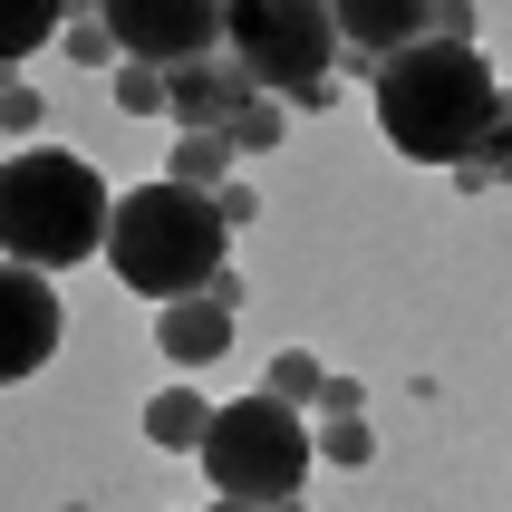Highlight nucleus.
<instances>
[{"mask_svg": "<svg viewBox=\"0 0 512 512\" xmlns=\"http://www.w3.org/2000/svg\"><path fill=\"white\" fill-rule=\"evenodd\" d=\"M213 512H261V503H213Z\"/></svg>", "mask_w": 512, "mask_h": 512, "instance_id": "23", "label": "nucleus"}, {"mask_svg": "<svg viewBox=\"0 0 512 512\" xmlns=\"http://www.w3.org/2000/svg\"><path fill=\"white\" fill-rule=\"evenodd\" d=\"M49 348H58V290H49V271L0 261V377H10V387L39 377Z\"/></svg>", "mask_w": 512, "mask_h": 512, "instance_id": "7", "label": "nucleus"}, {"mask_svg": "<svg viewBox=\"0 0 512 512\" xmlns=\"http://www.w3.org/2000/svg\"><path fill=\"white\" fill-rule=\"evenodd\" d=\"M281 136H290V107H281V97H252V107L232 116V155H271Z\"/></svg>", "mask_w": 512, "mask_h": 512, "instance_id": "14", "label": "nucleus"}, {"mask_svg": "<svg viewBox=\"0 0 512 512\" xmlns=\"http://www.w3.org/2000/svg\"><path fill=\"white\" fill-rule=\"evenodd\" d=\"M319 455L339 464V474H348V464H368V455H377V435H368V416H329V426H319Z\"/></svg>", "mask_w": 512, "mask_h": 512, "instance_id": "18", "label": "nucleus"}, {"mask_svg": "<svg viewBox=\"0 0 512 512\" xmlns=\"http://www.w3.org/2000/svg\"><path fill=\"white\" fill-rule=\"evenodd\" d=\"M329 49H339V20L319 0H242L232 10V68L281 107L329 87Z\"/></svg>", "mask_w": 512, "mask_h": 512, "instance_id": "5", "label": "nucleus"}, {"mask_svg": "<svg viewBox=\"0 0 512 512\" xmlns=\"http://www.w3.org/2000/svg\"><path fill=\"white\" fill-rule=\"evenodd\" d=\"M116 232V194L107 174L68 155V145H20L0 165V252L29 261V271H68V261L107 252Z\"/></svg>", "mask_w": 512, "mask_h": 512, "instance_id": "3", "label": "nucleus"}, {"mask_svg": "<svg viewBox=\"0 0 512 512\" xmlns=\"http://www.w3.org/2000/svg\"><path fill=\"white\" fill-rule=\"evenodd\" d=\"M464 194H484V184H512V97H503V116H493V136H484V155L455 174Z\"/></svg>", "mask_w": 512, "mask_h": 512, "instance_id": "15", "label": "nucleus"}, {"mask_svg": "<svg viewBox=\"0 0 512 512\" xmlns=\"http://www.w3.org/2000/svg\"><path fill=\"white\" fill-rule=\"evenodd\" d=\"M107 29L136 68H165V78H184L213 49H232V10H213V0H174V10L165 0H107Z\"/></svg>", "mask_w": 512, "mask_h": 512, "instance_id": "6", "label": "nucleus"}, {"mask_svg": "<svg viewBox=\"0 0 512 512\" xmlns=\"http://www.w3.org/2000/svg\"><path fill=\"white\" fill-rule=\"evenodd\" d=\"M329 20H339V49L368 58V78H377L387 58L435 39V0H329Z\"/></svg>", "mask_w": 512, "mask_h": 512, "instance_id": "8", "label": "nucleus"}, {"mask_svg": "<svg viewBox=\"0 0 512 512\" xmlns=\"http://www.w3.org/2000/svg\"><path fill=\"white\" fill-rule=\"evenodd\" d=\"M232 165H242V155H232V136H174V184H194V194H223L232 184Z\"/></svg>", "mask_w": 512, "mask_h": 512, "instance_id": "12", "label": "nucleus"}, {"mask_svg": "<svg viewBox=\"0 0 512 512\" xmlns=\"http://www.w3.org/2000/svg\"><path fill=\"white\" fill-rule=\"evenodd\" d=\"M0 126H10V155H20V145H29V126H39V87H29V78H10V87H0Z\"/></svg>", "mask_w": 512, "mask_h": 512, "instance_id": "20", "label": "nucleus"}, {"mask_svg": "<svg viewBox=\"0 0 512 512\" xmlns=\"http://www.w3.org/2000/svg\"><path fill=\"white\" fill-rule=\"evenodd\" d=\"M213 203H223V223H232V232H252V223H261V194L242 184V174H232V184H223Z\"/></svg>", "mask_w": 512, "mask_h": 512, "instance_id": "21", "label": "nucleus"}, {"mask_svg": "<svg viewBox=\"0 0 512 512\" xmlns=\"http://www.w3.org/2000/svg\"><path fill=\"white\" fill-rule=\"evenodd\" d=\"M503 116V87H493L484 49H455V39H416L406 58L377 68V126L397 155L416 165H474Z\"/></svg>", "mask_w": 512, "mask_h": 512, "instance_id": "1", "label": "nucleus"}, {"mask_svg": "<svg viewBox=\"0 0 512 512\" xmlns=\"http://www.w3.org/2000/svg\"><path fill=\"white\" fill-rule=\"evenodd\" d=\"M155 348H165L174 368H213L232 348V310H213V300H174V310H155Z\"/></svg>", "mask_w": 512, "mask_h": 512, "instance_id": "10", "label": "nucleus"}, {"mask_svg": "<svg viewBox=\"0 0 512 512\" xmlns=\"http://www.w3.org/2000/svg\"><path fill=\"white\" fill-rule=\"evenodd\" d=\"M213 416H223L213 397H194V387H165V397H145V445H165V455H203Z\"/></svg>", "mask_w": 512, "mask_h": 512, "instance_id": "11", "label": "nucleus"}, {"mask_svg": "<svg viewBox=\"0 0 512 512\" xmlns=\"http://www.w3.org/2000/svg\"><path fill=\"white\" fill-rule=\"evenodd\" d=\"M232 223H223V203L194 194V184H136V194H116V232H107V271L136 300H155V310H174V300H203V290L223 281L232 261H223Z\"/></svg>", "mask_w": 512, "mask_h": 512, "instance_id": "2", "label": "nucleus"}, {"mask_svg": "<svg viewBox=\"0 0 512 512\" xmlns=\"http://www.w3.org/2000/svg\"><path fill=\"white\" fill-rule=\"evenodd\" d=\"M310 455H319L310 426L261 387V397H232L223 416H213V435H203V484H213V503L281 512V503H300V484H310Z\"/></svg>", "mask_w": 512, "mask_h": 512, "instance_id": "4", "label": "nucleus"}, {"mask_svg": "<svg viewBox=\"0 0 512 512\" xmlns=\"http://www.w3.org/2000/svg\"><path fill=\"white\" fill-rule=\"evenodd\" d=\"M49 39H68V10H20V20H10V78H20V58L49 49Z\"/></svg>", "mask_w": 512, "mask_h": 512, "instance_id": "19", "label": "nucleus"}, {"mask_svg": "<svg viewBox=\"0 0 512 512\" xmlns=\"http://www.w3.org/2000/svg\"><path fill=\"white\" fill-rule=\"evenodd\" d=\"M319 406H329V416H358V406H368V387H358V377H329V397H319Z\"/></svg>", "mask_w": 512, "mask_h": 512, "instance_id": "22", "label": "nucleus"}, {"mask_svg": "<svg viewBox=\"0 0 512 512\" xmlns=\"http://www.w3.org/2000/svg\"><path fill=\"white\" fill-rule=\"evenodd\" d=\"M271 397L281 406H319L329 397V368H319L310 348H281V358H271Z\"/></svg>", "mask_w": 512, "mask_h": 512, "instance_id": "13", "label": "nucleus"}, {"mask_svg": "<svg viewBox=\"0 0 512 512\" xmlns=\"http://www.w3.org/2000/svg\"><path fill=\"white\" fill-rule=\"evenodd\" d=\"M116 107H126V116H165V107H174V78L126 58V68H116Z\"/></svg>", "mask_w": 512, "mask_h": 512, "instance_id": "16", "label": "nucleus"}, {"mask_svg": "<svg viewBox=\"0 0 512 512\" xmlns=\"http://www.w3.org/2000/svg\"><path fill=\"white\" fill-rule=\"evenodd\" d=\"M58 49L78 58V68H126V49H116V29H107V10H97V20H68V39H58Z\"/></svg>", "mask_w": 512, "mask_h": 512, "instance_id": "17", "label": "nucleus"}, {"mask_svg": "<svg viewBox=\"0 0 512 512\" xmlns=\"http://www.w3.org/2000/svg\"><path fill=\"white\" fill-rule=\"evenodd\" d=\"M261 87L242 78V68H223V58H203V68H184L174 78V126L184 136H232V116L252 107Z\"/></svg>", "mask_w": 512, "mask_h": 512, "instance_id": "9", "label": "nucleus"}]
</instances>
